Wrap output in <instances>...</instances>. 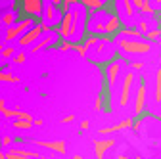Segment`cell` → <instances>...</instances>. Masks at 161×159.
<instances>
[{"label":"cell","instance_id":"cell-17","mask_svg":"<svg viewBox=\"0 0 161 159\" xmlns=\"http://www.w3.org/2000/svg\"><path fill=\"white\" fill-rule=\"evenodd\" d=\"M17 52H15V46L14 44H8L6 48H4V52H2V56H0V59H14V56H15Z\"/></svg>","mask_w":161,"mask_h":159},{"label":"cell","instance_id":"cell-29","mask_svg":"<svg viewBox=\"0 0 161 159\" xmlns=\"http://www.w3.org/2000/svg\"><path fill=\"white\" fill-rule=\"evenodd\" d=\"M6 109V100H4V98H0V113H2Z\"/></svg>","mask_w":161,"mask_h":159},{"label":"cell","instance_id":"cell-9","mask_svg":"<svg viewBox=\"0 0 161 159\" xmlns=\"http://www.w3.org/2000/svg\"><path fill=\"white\" fill-rule=\"evenodd\" d=\"M113 146H115L113 138H109V140H94V155H96V159H104L106 151L109 148H113Z\"/></svg>","mask_w":161,"mask_h":159},{"label":"cell","instance_id":"cell-20","mask_svg":"<svg viewBox=\"0 0 161 159\" xmlns=\"http://www.w3.org/2000/svg\"><path fill=\"white\" fill-rule=\"evenodd\" d=\"M25 59H27V56L23 52H17L14 56V59H12V63H25Z\"/></svg>","mask_w":161,"mask_h":159},{"label":"cell","instance_id":"cell-11","mask_svg":"<svg viewBox=\"0 0 161 159\" xmlns=\"http://www.w3.org/2000/svg\"><path fill=\"white\" fill-rule=\"evenodd\" d=\"M117 6L125 10L127 19H132V17H134V14H138V12H136V8H134V4H132V0H123V2H117Z\"/></svg>","mask_w":161,"mask_h":159},{"label":"cell","instance_id":"cell-13","mask_svg":"<svg viewBox=\"0 0 161 159\" xmlns=\"http://www.w3.org/2000/svg\"><path fill=\"white\" fill-rule=\"evenodd\" d=\"M153 100L157 104H161V69L155 71V96H153Z\"/></svg>","mask_w":161,"mask_h":159},{"label":"cell","instance_id":"cell-2","mask_svg":"<svg viewBox=\"0 0 161 159\" xmlns=\"http://www.w3.org/2000/svg\"><path fill=\"white\" fill-rule=\"evenodd\" d=\"M123 63H127V59L123 58V56H117L113 62L102 71V75H104V81H106V86L109 88V94H111V88L115 86V83H117V77H119V73H121V67H123Z\"/></svg>","mask_w":161,"mask_h":159},{"label":"cell","instance_id":"cell-7","mask_svg":"<svg viewBox=\"0 0 161 159\" xmlns=\"http://www.w3.org/2000/svg\"><path fill=\"white\" fill-rule=\"evenodd\" d=\"M35 144L38 146V148H46V150H52V151H56V153H65L67 150V146H65V142L64 140H35Z\"/></svg>","mask_w":161,"mask_h":159},{"label":"cell","instance_id":"cell-16","mask_svg":"<svg viewBox=\"0 0 161 159\" xmlns=\"http://www.w3.org/2000/svg\"><path fill=\"white\" fill-rule=\"evenodd\" d=\"M0 81H4V83H19V77L8 73V71H0Z\"/></svg>","mask_w":161,"mask_h":159},{"label":"cell","instance_id":"cell-12","mask_svg":"<svg viewBox=\"0 0 161 159\" xmlns=\"http://www.w3.org/2000/svg\"><path fill=\"white\" fill-rule=\"evenodd\" d=\"M14 155H19V157H29V159H42L38 151H27V150H10Z\"/></svg>","mask_w":161,"mask_h":159},{"label":"cell","instance_id":"cell-32","mask_svg":"<svg viewBox=\"0 0 161 159\" xmlns=\"http://www.w3.org/2000/svg\"><path fill=\"white\" fill-rule=\"evenodd\" d=\"M0 159H6V153H2V151H0Z\"/></svg>","mask_w":161,"mask_h":159},{"label":"cell","instance_id":"cell-28","mask_svg":"<svg viewBox=\"0 0 161 159\" xmlns=\"http://www.w3.org/2000/svg\"><path fill=\"white\" fill-rule=\"evenodd\" d=\"M88 127H90V123H88V121H80V130H86Z\"/></svg>","mask_w":161,"mask_h":159},{"label":"cell","instance_id":"cell-1","mask_svg":"<svg viewBox=\"0 0 161 159\" xmlns=\"http://www.w3.org/2000/svg\"><path fill=\"white\" fill-rule=\"evenodd\" d=\"M117 48L127 54V56H140V54H150L152 42L146 38H129V36H117Z\"/></svg>","mask_w":161,"mask_h":159},{"label":"cell","instance_id":"cell-27","mask_svg":"<svg viewBox=\"0 0 161 159\" xmlns=\"http://www.w3.org/2000/svg\"><path fill=\"white\" fill-rule=\"evenodd\" d=\"M73 119H75L73 115H65V117L62 119V123H71V121H73Z\"/></svg>","mask_w":161,"mask_h":159},{"label":"cell","instance_id":"cell-34","mask_svg":"<svg viewBox=\"0 0 161 159\" xmlns=\"http://www.w3.org/2000/svg\"><path fill=\"white\" fill-rule=\"evenodd\" d=\"M159 50H161V41H159Z\"/></svg>","mask_w":161,"mask_h":159},{"label":"cell","instance_id":"cell-21","mask_svg":"<svg viewBox=\"0 0 161 159\" xmlns=\"http://www.w3.org/2000/svg\"><path fill=\"white\" fill-rule=\"evenodd\" d=\"M94 109H96V111H100V109H106V107H104V100H102V96H98L96 100H94Z\"/></svg>","mask_w":161,"mask_h":159},{"label":"cell","instance_id":"cell-6","mask_svg":"<svg viewBox=\"0 0 161 159\" xmlns=\"http://www.w3.org/2000/svg\"><path fill=\"white\" fill-rule=\"evenodd\" d=\"M58 41H59V38H58L56 33H44V35L36 41V44H33V46L29 48V52H31V54H36V52H40L42 48H54V46L58 44Z\"/></svg>","mask_w":161,"mask_h":159},{"label":"cell","instance_id":"cell-10","mask_svg":"<svg viewBox=\"0 0 161 159\" xmlns=\"http://www.w3.org/2000/svg\"><path fill=\"white\" fill-rule=\"evenodd\" d=\"M80 4L88 10V14H94V12H100V10L106 8L104 0H80Z\"/></svg>","mask_w":161,"mask_h":159},{"label":"cell","instance_id":"cell-4","mask_svg":"<svg viewBox=\"0 0 161 159\" xmlns=\"http://www.w3.org/2000/svg\"><path fill=\"white\" fill-rule=\"evenodd\" d=\"M132 83H134V71L129 69V71H125V79H123V85H121V94H119V106L121 107H127V104H129Z\"/></svg>","mask_w":161,"mask_h":159},{"label":"cell","instance_id":"cell-8","mask_svg":"<svg viewBox=\"0 0 161 159\" xmlns=\"http://www.w3.org/2000/svg\"><path fill=\"white\" fill-rule=\"evenodd\" d=\"M132 125H134V117H132V119H123V121H119V123L113 125V127H102V129H98V134L119 132V130H123V129H132Z\"/></svg>","mask_w":161,"mask_h":159},{"label":"cell","instance_id":"cell-3","mask_svg":"<svg viewBox=\"0 0 161 159\" xmlns=\"http://www.w3.org/2000/svg\"><path fill=\"white\" fill-rule=\"evenodd\" d=\"M44 6L46 0H23V2H19V14H21V17L40 19L44 14Z\"/></svg>","mask_w":161,"mask_h":159},{"label":"cell","instance_id":"cell-31","mask_svg":"<svg viewBox=\"0 0 161 159\" xmlns=\"http://www.w3.org/2000/svg\"><path fill=\"white\" fill-rule=\"evenodd\" d=\"M73 159H85V157H83V155H79V153H77V155H73Z\"/></svg>","mask_w":161,"mask_h":159},{"label":"cell","instance_id":"cell-5","mask_svg":"<svg viewBox=\"0 0 161 159\" xmlns=\"http://www.w3.org/2000/svg\"><path fill=\"white\" fill-rule=\"evenodd\" d=\"M146 109V79L140 77L138 79V88H136V96H134V113L136 117H140Z\"/></svg>","mask_w":161,"mask_h":159},{"label":"cell","instance_id":"cell-22","mask_svg":"<svg viewBox=\"0 0 161 159\" xmlns=\"http://www.w3.org/2000/svg\"><path fill=\"white\" fill-rule=\"evenodd\" d=\"M17 111H19V109H4L2 115H4L6 119H10V117H17Z\"/></svg>","mask_w":161,"mask_h":159},{"label":"cell","instance_id":"cell-24","mask_svg":"<svg viewBox=\"0 0 161 159\" xmlns=\"http://www.w3.org/2000/svg\"><path fill=\"white\" fill-rule=\"evenodd\" d=\"M130 65H132V71H134V69H136V71H138V69H140V71L144 69V63H142V62H132Z\"/></svg>","mask_w":161,"mask_h":159},{"label":"cell","instance_id":"cell-23","mask_svg":"<svg viewBox=\"0 0 161 159\" xmlns=\"http://www.w3.org/2000/svg\"><path fill=\"white\" fill-rule=\"evenodd\" d=\"M14 140H12V136H2V138H0V144H2V146H10Z\"/></svg>","mask_w":161,"mask_h":159},{"label":"cell","instance_id":"cell-33","mask_svg":"<svg viewBox=\"0 0 161 159\" xmlns=\"http://www.w3.org/2000/svg\"><path fill=\"white\" fill-rule=\"evenodd\" d=\"M155 119H159V121H161V115H157V117H155Z\"/></svg>","mask_w":161,"mask_h":159},{"label":"cell","instance_id":"cell-19","mask_svg":"<svg viewBox=\"0 0 161 159\" xmlns=\"http://www.w3.org/2000/svg\"><path fill=\"white\" fill-rule=\"evenodd\" d=\"M14 127L19 129V130H27L33 127V123H27V121H14Z\"/></svg>","mask_w":161,"mask_h":159},{"label":"cell","instance_id":"cell-26","mask_svg":"<svg viewBox=\"0 0 161 159\" xmlns=\"http://www.w3.org/2000/svg\"><path fill=\"white\" fill-rule=\"evenodd\" d=\"M6 159H29V157H19V155H14L12 151H8L6 153Z\"/></svg>","mask_w":161,"mask_h":159},{"label":"cell","instance_id":"cell-14","mask_svg":"<svg viewBox=\"0 0 161 159\" xmlns=\"http://www.w3.org/2000/svg\"><path fill=\"white\" fill-rule=\"evenodd\" d=\"M144 38H146L148 42H153V41H155V42H159V41H161V27H155V29H152V31H150V33H148Z\"/></svg>","mask_w":161,"mask_h":159},{"label":"cell","instance_id":"cell-18","mask_svg":"<svg viewBox=\"0 0 161 159\" xmlns=\"http://www.w3.org/2000/svg\"><path fill=\"white\" fill-rule=\"evenodd\" d=\"M17 121H27V123H33L35 119H33V115H31V113L19 109V111H17Z\"/></svg>","mask_w":161,"mask_h":159},{"label":"cell","instance_id":"cell-25","mask_svg":"<svg viewBox=\"0 0 161 159\" xmlns=\"http://www.w3.org/2000/svg\"><path fill=\"white\" fill-rule=\"evenodd\" d=\"M140 123H142V115H140V117H134V125H132V129L136 130V129L140 127Z\"/></svg>","mask_w":161,"mask_h":159},{"label":"cell","instance_id":"cell-30","mask_svg":"<svg viewBox=\"0 0 161 159\" xmlns=\"http://www.w3.org/2000/svg\"><path fill=\"white\" fill-rule=\"evenodd\" d=\"M33 125H36V127H40V125H42V119H35V121H33Z\"/></svg>","mask_w":161,"mask_h":159},{"label":"cell","instance_id":"cell-15","mask_svg":"<svg viewBox=\"0 0 161 159\" xmlns=\"http://www.w3.org/2000/svg\"><path fill=\"white\" fill-rule=\"evenodd\" d=\"M73 46H75V42H73V41H64V38H59L58 44H56L54 48H58V50L65 52V50H73Z\"/></svg>","mask_w":161,"mask_h":159}]
</instances>
